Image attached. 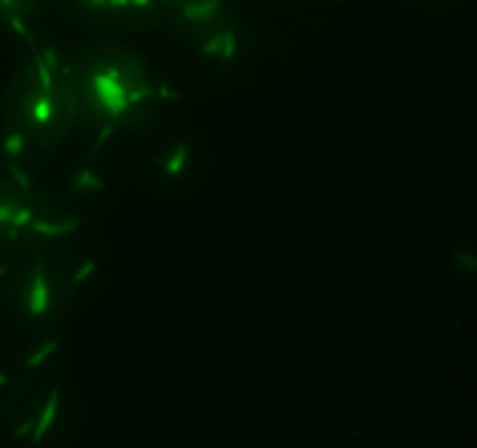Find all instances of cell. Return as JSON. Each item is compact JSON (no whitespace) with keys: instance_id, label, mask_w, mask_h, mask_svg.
Here are the masks:
<instances>
[{"instance_id":"1","label":"cell","mask_w":477,"mask_h":448,"mask_svg":"<svg viewBox=\"0 0 477 448\" xmlns=\"http://www.w3.org/2000/svg\"><path fill=\"white\" fill-rule=\"evenodd\" d=\"M146 93H150V89H134V85L125 81V69H118V65H105V69L94 73V101H97V109H105L110 118H121V114Z\"/></svg>"},{"instance_id":"2","label":"cell","mask_w":477,"mask_h":448,"mask_svg":"<svg viewBox=\"0 0 477 448\" xmlns=\"http://www.w3.org/2000/svg\"><path fill=\"white\" fill-rule=\"evenodd\" d=\"M45 307H49V287H45V271L37 267V271H33V287H28V311H33V315H45Z\"/></svg>"},{"instance_id":"3","label":"cell","mask_w":477,"mask_h":448,"mask_svg":"<svg viewBox=\"0 0 477 448\" xmlns=\"http://www.w3.org/2000/svg\"><path fill=\"white\" fill-rule=\"evenodd\" d=\"M218 4H223V0H194V4L182 8V17H187V21H207V17L218 12Z\"/></svg>"},{"instance_id":"6","label":"cell","mask_w":477,"mask_h":448,"mask_svg":"<svg viewBox=\"0 0 477 448\" xmlns=\"http://www.w3.org/2000/svg\"><path fill=\"white\" fill-rule=\"evenodd\" d=\"M182 162H187V145H182V150H178V154L166 162V174H178V170H182Z\"/></svg>"},{"instance_id":"4","label":"cell","mask_w":477,"mask_h":448,"mask_svg":"<svg viewBox=\"0 0 477 448\" xmlns=\"http://www.w3.org/2000/svg\"><path fill=\"white\" fill-rule=\"evenodd\" d=\"M202 53H218V57H231V53H235V37H231V33H218L215 41H207V45H202Z\"/></svg>"},{"instance_id":"5","label":"cell","mask_w":477,"mask_h":448,"mask_svg":"<svg viewBox=\"0 0 477 448\" xmlns=\"http://www.w3.org/2000/svg\"><path fill=\"white\" fill-rule=\"evenodd\" d=\"M53 416H57V392L49 396V404H45V412H41V424H37V432H33V440H41L49 432V424H53Z\"/></svg>"}]
</instances>
